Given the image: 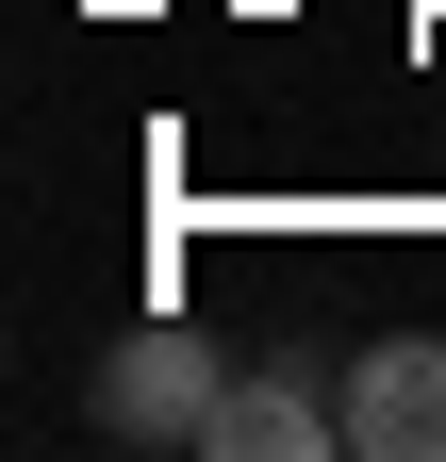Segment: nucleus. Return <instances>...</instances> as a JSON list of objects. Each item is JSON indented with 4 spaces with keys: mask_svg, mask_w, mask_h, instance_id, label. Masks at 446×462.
Wrapping results in <instances>:
<instances>
[{
    "mask_svg": "<svg viewBox=\"0 0 446 462\" xmlns=\"http://www.w3.org/2000/svg\"><path fill=\"white\" fill-rule=\"evenodd\" d=\"M215 462H330L348 446V396H330L314 364H232V396H215Z\"/></svg>",
    "mask_w": 446,
    "mask_h": 462,
    "instance_id": "nucleus-3",
    "label": "nucleus"
},
{
    "mask_svg": "<svg viewBox=\"0 0 446 462\" xmlns=\"http://www.w3.org/2000/svg\"><path fill=\"white\" fill-rule=\"evenodd\" d=\"M215 396H232V346L182 330V314H149V330L99 346V446H199Z\"/></svg>",
    "mask_w": 446,
    "mask_h": 462,
    "instance_id": "nucleus-1",
    "label": "nucleus"
},
{
    "mask_svg": "<svg viewBox=\"0 0 446 462\" xmlns=\"http://www.w3.org/2000/svg\"><path fill=\"white\" fill-rule=\"evenodd\" d=\"M330 396H348L364 462H446V330H364L330 364Z\"/></svg>",
    "mask_w": 446,
    "mask_h": 462,
    "instance_id": "nucleus-2",
    "label": "nucleus"
}]
</instances>
